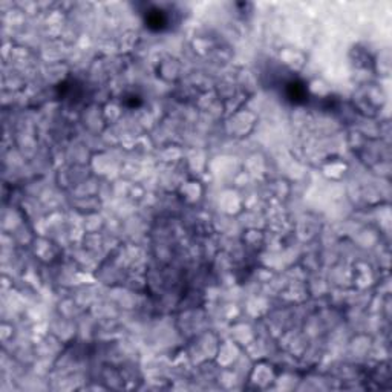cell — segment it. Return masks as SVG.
<instances>
[{
    "label": "cell",
    "mask_w": 392,
    "mask_h": 392,
    "mask_svg": "<svg viewBox=\"0 0 392 392\" xmlns=\"http://www.w3.org/2000/svg\"><path fill=\"white\" fill-rule=\"evenodd\" d=\"M145 23L155 31H161L167 25V17L164 16L161 9H152L149 11L147 17H145Z\"/></svg>",
    "instance_id": "obj_1"
},
{
    "label": "cell",
    "mask_w": 392,
    "mask_h": 392,
    "mask_svg": "<svg viewBox=\"0 0 392 392\" xmlns=\"http://www.w3.org/2000/svg\"><path fill=\"white\" fill-rule=\"evenodd\" d=\"M288 95L291 100H294V102H299L305 97V87L299 84V83H291L288 86Z\"/></svg>",
    "instance_id": "obj_2"
}]
</instances>
